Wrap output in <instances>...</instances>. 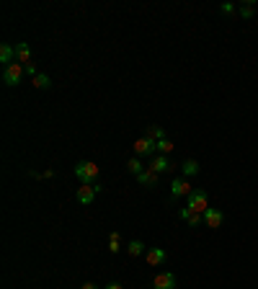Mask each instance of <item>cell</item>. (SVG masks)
I'll return each mask as SVG.
<instances>
[{"label":"cell","mask_w":258,"mask_h":289,"mask_svg":"<svg viewBox=\"0 0 258 289\" xmlns=\"http://www.w3.org/2000/svg\"><path fill=\"white\" fill-rule=\"evenodd\" d=\"M134 155H137V158L157 155V153H155V142H153V139H147V137H140V139L134 142Z\"/></svg>","instance_id":"obj_7"},{"label":"cell","mask_w":258,"mask_h":289,"mask_svg":"<svg viewBox=\"0 0 258 289\" xmlns=\"http://www.w3.org/2000/svg\"><path fill=\"white\" fill-rule=\"evenodd\" d=\"M75 176L80 178L83 184H88V186H96L98 184V165L96 163H91V160H80L75 168Z\"/></svg>","instance_id":"obj_1"},{"label":"cell","mask_w":258,"mask_h":289,"mask_svg":"<svg viewBox=\"0 0 258 289\" xmlns=\"http://www.w3.org/2000/svg\"><path fill=\"white\" fill-rule=\"evenodd\" d=\"M145 168H147V165H142V160H140L137 155H134V158H129V163H127V171L132 173V176H140V173L145 171Z\"/></svg>","instance_id":"obj_16"},{"label":"cell","mask_w":258,"mask_h":289,"mask_svg":"<svg viewBox=\"0 0 258 289\" xmlns=\"http://www.w3.org/2000/svg\"><path fill=\"white\" fill-rule=\"evenodd\" d=\"M137 181H140V186H145V188H155L157 184H160V176H157L153 168H145V171L137 176Z\"/></svg>","instance_id":"obj_9"},{"label":"cell","mask_w":258,"mask_h":289,"mask_svg":"<svg viewBox=\"0 0 258 289\" xmlns=\"http://www.w3.org/2000/svg\"><path fill=\"white\" fill-rule=\"evenodd\" d=\"M206 202H209V194H206L204 188H194L191 196H188V204L186 207L191 209V212H196V214H204L206 209H209V207H206Z\"/></svg>","instance_id":"obj_2"},{"label":"cell","mask_w":258,"mask_h":289,"mask_svg":"<svg viewBox=\"0 0 258 289\" xmlns=\"http://www.w3.org/2000/svg\"><path fill=\"white\" fill-rule=\"evenodd\" d=\"M16 57H18V62H21L24 67L31 65V47H28L26 42H18L16 44Z\"/></svg>","instance_id":"obj_11"},{"label":"cell","mask_w":258,"mask_h":289,"mask_svg":"<svg viewBox=\"0 0 258 289\" xmlns=\"http://www.w3.org/2000/svg\"><path fill=\"white\" fill-rule=\"evenodd\" d=\"M145 137L153 139V142H160V139H165V129L157 127V124H150V127H147V132H145Z\"/></svg>","instance_id":"obj_13"},{"label":"cell","mask_w":258,"mask_h":289,"mask_svg":"<svg viewBox=\"0 0 258 289\" xmlns=\"http://www.w3.org/2000/svg\"><path fill=\"white\" fill-rule=\"evenodd\" d=\"M147 168H153V171H155L157 176H163V173H168V171H173V163L168 160V155H155V158H153V163L147 165Z\"/></svg>","instance_id":"obj_8"},{"label":"cell","mask_w":258,"mask_h":289,"mask_svg":"<svg viewBox=\"0 0 258 289\" xmlns=\"http://www.w3.org/2000/svg\"><path fill=\"white\" fill-rule=\"evenodd\" d=\"M127 253L132 256V258L142 256V253H145V243H142V240H132V243H129V248H127Z\"/></svg>","instance_id":"obj_19"},{"label":"cell","mask_w":258,"mask_h":289,"mask_svg":"<svg viewBox=\"0 0 258 289\" xmlns=\"http://www.w3.org/2000/svg\"><path fill=\"white\" fill-rule=\"evenodd\" d=\"M220 11H222L225 16H230V13H235V5H232V3H225V5L220 8Z\"/></svg>","instance_id":"obj_24"},{"label":"cell","mask_w":258,"mask_h":289,"mask_svg":"<svg viewBox=\"0 0 258 289\" xmlns=\"http://www.w3.org/2000/svg\"><path fill=\"white\" fill-rule=\"evenodd\" d=\"M196 173H199V163H196V160H183L181 163V176L183 178H191Z\"/></svg>","instance_id":"obj_15"},{"label":"cell","mask_w":258,"mask_h":289,"mask_svg":"<svg viewBox=\"0 0 258 289\" xmlns=\"http://www.w3.org/2000/svg\"><path fill=\"white\" fill-rule=\"evenodd\" d=\"M186 222H188V225H191V227H199V225L204 222V214H196V212H194V214H191V217H188V220H186Z\"/></svg>","instance_id":"obj_22"},{"label":"cell","mask_w":258,"mask_h":289,"mask_svg":"<svg viewBox=\"0 0 258 289\" xmlns=\"http://www.w3.org/2000/svg\"><path fill=\"white\" fill-rule=\"evenodd\" d=\"M24 70H26V75H31V78H36V75H39V73H36V67H34V65H26Z\"/></svg>","instance_id":"obj_25"},{"label":"cell","mask_w":258,"mask_h":289,"mask_svg":"<svg viewBox=\"0 0 258 289\" xmlns=\"http://www.w3.org/2000/svg\"><path fill=\"white\" fill-rule=\"evenodd\" d=\"M165 258H168V253L163 251V248H150V251H147V263H150V266L165 263Z\"/></svg>","instance_id":"obj_12"},{"label":"cell","mask_w":258,"mask_h":289,"mask_svg":"<svg viewBox=\"0 0 258 289\" xmlns=\"http://www.w3.org/2000/svg\"><path fill=\"white\" fill-rule=\"evenodd\" d=\"M119 245H122V237L119 233H111L108 235V253H119Z\"/></svg>","instance_id":"obj_20"},{"label":"cell","mask_w":258,"mask_h":289,"mask_svg":"<svg viewBox=\"0 0 258 289\" xmlns=\"http://www.w3.org/2000/svg\"><path fill=\"white\" fill-rule=\"evenodd\" d=\"M191 214H194V212H191V209H188V207H181V209H178V217H181L183 222H186V220H188V217H191Z\"/></svg>","instance_id":"obj_23"},{"label":"cell","mask_w":258,"mask_h":289,"mask_svg":"<svg viewBox=\"0 0 258 289\" xmlns=\"http://www.w3.org/2000/svg\"><path fill=\"white\" fill-rule=\"evenodd\" d=\"M153 289H176V274L160 271V274L153 279Z\"/></svg>","instance_id":"obj_6"},{"label":"cell","mask_w":258,"mask_h":289,"mask_svg":"<svg viewBox=\"0 0 258 289\" xmlns=\"http://www.w3.org/2000/svg\"><path fill=\"white\" fill-rule=\"evenodd\" d=\"M13 57H16V47H11V44L0 47V62H5V67L13 65Z\"/></svg>","instance_id":"obj_14"},{"label":"cell","mask_w":258,"mask_h":289,"mask_svg":"<svg viewBox=\"0 0 258 289\" xmlns=\"http://www.w3.org/2000/svg\"><path fill=\"white\" fill-rule=\"evenodd\" d=\"M34 88H39V91H47V88H52V80H49V75L39 73V75L34 78Z\"/></svg>","instance_id":"obj_18"},{"label":"cell","mask_w":258,"mask_h":289,"mask_svg":"<svg viewBox=\"0 0 258 289\" xmlns=\"http://www.w3.org/2000/svg\"><path fill=\"white\" fill-rule=\"evenodd\" d=\"M24 73H26V70H24V65H21V62H13V65H8V67L3 70V83L13 88V85H18V83H21Z\"/></svg>","instance_id":"obj_3"},{"label":"cell","mask_w":258,"mask_h":289,"mask_svg":"<svg viewBox=\"0 0 258 289\" xmlns=\"http://www.w3.org/2000/svg\"><path fill=\"white\" fill-rule=\"evenodd\" d=\"M194 186L186 181V178H176V181L171 184V199H178V196H191Z\"/></svg>","instance_id":"obj_5"},{"label":"cell","mask_w":258,"mask_h":289,"mask_svg":"<svg viewBox=\"0 0 258 289\" xmlns=\"http://www.w3.org/2000/svg\"><path fill=\"white\" fill-rule=\"evenodd\" d=\"M103 289H124V287H122V284H116V282H111V284H106Z\"/></svg>","instance_id":"obj_26"},{"label":"cell","mask_w":258,"mask_h":289,"mask_svg":"<svg viewBox=\"0 0 258 289\" xmlns=\"http://www.w3.org/2000/svg\"><path fill=\"white\" fill-rule=\"evenodd\" d=\"M237 11H240V16H243V18H253V11H256V8H253V0H248V3H243L240 8H237Z\"/></svg>","instance_id":"obj_21"},{"label":"cell","mask_w":258,"mask_h":289,"mask_svg":"<svg viewBox=\"0 0 258 289\" xmlns=\"http://www.w3.org/2000/svg\"><path fill=\"white\" fill-rule=\"evenodd\" d=\"M96 194H101V186H88V184H83V186H77V202L80 204H93V199H96Z\"/></svg>","instance_id":"obj_4"},{"label":"cell","mask_w":258,"mask_h":289,"mask_svg":"<svg viewBox=\"0 0 258 289\" xmlns=\"http://www.w3.org/2000/svg\"><path fill=\"white\" fill-rule=\"evenodd\" d=\"M225 222V214L220 212V209H206L204 212V225L212 227V230H217V227H222Z\"/></svg>","instance_id":"obj_10"},{"label":"cell","mask_w":258,"mask_h":289,"mask_svg":"<svg viewBox=\"0 0 258 289\" xmlns=\"http://www.w3.org/2000/svg\"><path fill=\"white\" fill-rule=\"evenodd\" d=\"M155 153L157 155H171L173 153V142H171V139H160V142H155Z\"/></svg>","instance_id":"obj_17"},{"label":"cell","mask_w":258,"mask_h":289,"mask_svg":"<svg viewBox=\"0 0 258 289\" xmlns=\"http://www.w3.org/2000/svg\"><path fill=\"white\" fill-rule=\"evenodd\" d=\"M80 289H98V287H96V284H93V282H85V284H83V287H80Z\"/></svg>","instance_id":"obj_27"}]
</instances>
